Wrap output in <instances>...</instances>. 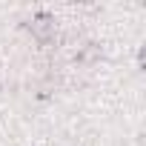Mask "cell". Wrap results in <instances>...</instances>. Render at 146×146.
<instances>
[{
	"label": "cell",
	"instance_id": "obj_1",
	"mask_svg": "<svg viewBox=\"0 0 146 146\" xmlns=\"http://www.w3.org/2000/svg\"><path fill=\"white\" fill-rule=\"evenodd\" d=\"M23 26H26V29L32 32V37H35V40H40V43H52V40H54V35H57V20H54L52 15H46V12L32 15Z\"/></svg>",
	"mask_w": 146,
	"mask_h": 146
},
{
	"label": "cell",
	"instance_id": "obj_2",
	"mask_svg": "<svg viewBox=\"0 0 146 146\" xmlns=\"http://www.w3.org/2000/svg\"><path fill=\"white\" fill-rule=\"evenodd\" d=\"M100 57V46L98 43H72V60L78 66H92Z\"/></svg>",
	"mask_w": 146,
	"mask_h": 146
}]
</instances>
